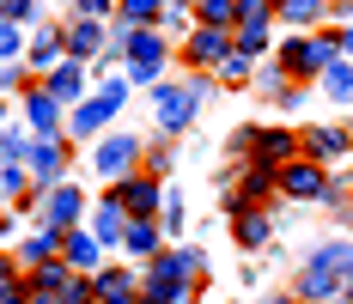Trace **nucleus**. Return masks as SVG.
I'll return each instance as SVG.
<instances>
[{
	"label": "nucleus",
	"instance_id": "nucleus-1",
	"mask_svg": "<svg viewBox=\"0 0 353 304\" xmlns=\"http://www.w3.org/2000/svg\"><path fill=\"white\" fill-rule=\"evenodd\" d=\"M299 304H353V243H317L299 274Z\"/></svg>",
	"mask_w": 353,
	"mask_h": 304
},
{
	"label": "nucleus",
	"instance_id": "nucleus-2",
	"mask_svg": "<svg viewBox=\"0 0 353 304\" xmlns=\"http://www.w3.org/2000/svg\"><path fill=\"white\" fill-rule=\"evenodd\" d=\"M341 61V37H292L281 49V73H305V79H323V73Z\"/></svg>",
	"mask_w": 353,
	"mask_h": 304
},
{
	"label": "nucleus",
	"instance_id": "nucleus-3",
	"mask_svg": "<svg viewBox=\"0 0 353 304\" xmlns=\"http://www.w3.org/2000/svg\"><path fill=\"white\" fill-rule=\"evenodd\" d=\"M201 92H208V79L159 85V92H152V116H159V128H165V134H183V128L195 122V110H201Z\"/></svg>",
	"mask_w": 353,
	"mask_h": 304
},
{
	"label": "nucleus",
	"instance_id": "nucleus-4",
	"mask_svg": "<svg viewBox=\"0 0 353 304\" xmlns=\"http://www.w3.org/2000/svg\"><path fill=\"white\" fill-rule=\"evenodd\" d=\"M183 292H189V274H183V262H176V250L141 268V298L146 304H183Z\"/></svg>",
	"mask_w": 353,
	"mask_h": 304
},
{
	"label": "nucleus",
	"instance_id": "nucleus-5",
	"mask_svg": "<svg viewBox=\"0 0 353 304\" xmlns=\"http://www.w3.org/2000/svg\"><path fill=\"white\" fill-rule=\"evenodd\" d=\"M165 61H171V43L159 31H134V49H128V79H141V85H165L159 73H165Z\"/></svg>",
	"mask_w": 353,
	"mask_h": 304
},
{
	"label": "nucleus",
	"instance_id": "nucleus-6",
	"mask_svg": "<svg viewBox=\"0 0 353 304\" xmlns=\"http://www.w3.org/2000/svg\"><path fill=\"white\" fill-rule=\"evenodd\" d=\"M329 170L317 165V159H292V165L281 170V195H292V201H329Z\"/></svg>",
	"mask_w": 353,
	"mask_h": 304
},
{
	"label": "nucleus",
	"instance_id": "nucleus-7",
	"mask_svg": "<svg viewBox=\"0 0 353 304\" xmlns=\"http://www.w3.org/2000/svg\"><path fill=\"white\" fill-rule=\"evenodd\" d=\"M110 195L128 207V219H159V176H122V183H110Z\"/></svg>",
	"mask_w": 353,
	"mask_h": 304
},
{
	"label": "nucleus",
	"instance_id": "nucleus-8",
	"mask_svg": "<svg viewBox=\"0 0 353 304\" xmlns=\"http://www.w3.org/2000/svg\"><path fill=\"white\" fill-rule=\"evenodd\" d=\"M25 170H31V183L49 195V189H61V170H68V152H61V140H31V152H25Z\"/></svg>",
	"mask_w": 353,
	"mask_h": 304
},
{
	"label": "nucleus",
	"instance_id": "nucleus-9",
	"mask_svg": "<svg viewBox=\"0 0 353 304\" xmlns=\"http://www.w3.org/2000/svg\"><path fill=\"white\" fill-rule=\"evenodd\" d=\"M79 213H85V195H79L73 183H61V189L43 195V225H49V232H79Z\"/></svg>",
	"mask_w": 353,
	"mask_h": 304
},
{
	"label": "nucleus",
	"instance_id": "nucleus-10",
	"mask_svg": "<svg viewBox=\"0 0 353 304\" xmlns=\"http://www.w3.org/2000/svg\"><path fill=\"white\" fill-rule=\"evenodd\" d=\"M238 176H244V183L232 189V213H244V207H262L274 189H281V170H268V165H244Z\"/></svg>",
	"mask_w": 353,
	"mask_h": 304
},
{
	"label": "nucleus",
	"instance_id": "nucleus-11",
	"mask_svg": "<svg viewBox=\"0 0 353 304\" xmlns=\"http://www.w3.org/2000/svg\"><path fill=\"white\" fill-rule=\"evenodd\" d=\"M43 92L61 103V110H79L85 103V73H79V61H55V68L43 73Z\"/></svg>",
	"mask_w": 353,
	"mask_h": 304
},
{
	"label": "nucleus",
	"instance_id": "nucleus-12",
	"mask_svg": "<svg viewBox=\"0 0 353 304\" xmlns=\"http://www.w3.org/2000/svg\"><path fill=\"white\" fill-rule=\"evenodd\" d=\"M134 159H141V146H134L128 134L104 140V146L92 152V165H98V176H110V183H122V176H134Z\"/></svg>",
	"mask_w": 353,
	"mask_h": 304
},
{
	"label": "nucleus",
	"instance_id": "nucleus-13",
	"mask_svg": "<svg viewBox=\"0 0 353 304\" xmlns=\"http://www.w3.org/2000/svg\"><path fill=\"white\" fill-rule=\"evenodd\" d=\"M61 262H68L73 274L92 280V274H104V268H98V262H104V243H98L92 232H61Z\"/></svg>",
	"mask_w": 353,
	"mask_h": 304
},
{
	"label": "nucleus",
	"instance_id": "nucleus-14",
	"mask_svg": "<svg viewBox=\"0 0 353 304\" xmlns=\"http://www.w3.org/2000/svg\"><path fill=\"white\" fill-rule=\"evenodd\" d=\"M128 225H134V219H128V207L116 201V195H104V201L92 207V237H98V243H110V250L128 237Z\"/></svg>",
	"mask_w": 353,
	"mask_h": 304
},
{
	"label": "nucleus",
	"instance_id": "nucleus-15",
	"mask_svg": "<svg viewBox=\"0 0 353 304\" xmlns=\"http://www.w3.org/2000/svg\"><path fill=\"white\" fill-rule=\"evenodd\" d=\"M232 49H238V31H208V25H201V31L189 37V61H195V68H219Z\"/></svg>",
	"mask_w": 353,
	"mask_h": 304
},
{
	"label": "nucleus",
	"instance_id": "nucleus-16",
	"mask_svg": "<svg viewBox=\"0 0 353 304\" xmlns=\"http://www.w3.org/2000/svg\"><path fill=\"white\" fill-rule=\"evenodd\" d=\"M292 159H299V134H292V128H268V134H256V165H292Z\"/></svg>",
	"mask_w": 353,
	"mask_h": 304
},
{
	"label": "nucleus",
	"instance_id": "nucleus-17",
	"mask_svg": "<svg viewBox=\"0 0 353 304\" xmlns=\"http://www.w3.org/2000/svg\"><path fill=\"white\" fill-rule=\"evenodd\" d=\"M305 152H311L317 165H329V159L353 152V134H347V128H335V122H323V128H305Z\"/></svg>",
	"mask_w": 353,
	"mask_h": 304
},
{
	"label": "nucleus",
	"instance_id": "nucleus-18",
	"mask_svg": "<svg viewBox=\"0 0 353 304\" xmlns=\"http://www.w3.org/2000/svg\"><path fill=\"white\" fill-rule=\"evenodd\" d=\"M25 116H31L37 140H55V134H61V103L49 98L43 85H37V92H25Z\"/></svg>",
	"mask_w": 353,
	"mask_h": 304
},
{
	"label": "nucleus",
	"instance_id": "nucleus-19",
	"mask_svg": "<svg viewBox=\"0 0 353 304\" xmlns=\"http://www.w3.org/2000/svg\"><path fill=\"white\" fill-rule=\"evenodd\" d=\"M92 286H98V304H128V298H141V274H128V268L92 274Z\"/></svg>",
	"mask_w": 353,
	"mask_h": 304
},
{
	"label": "nucleus",
	"instance_id": "nucleus-20",
	"mask_svg": "<svg viewBox=\"0 0 353 304\" xmlns=\"http://www.w3.org/2000/svg\"><path fill=\"white\" fill-rule=\"evenodd\" d=\"M98 49H110V37L98 19H73L68 25V61H85V55H98Z\"/></svg>",
	"mask_w": 353,
	"mask_h": 304
},
{
	"label": "nucleus",
	"instance_id": "nucleus-21",
	"mask_svg": "<svg viewBox=\"0 0 353 304\" xmlns=\"http://www.w3.org/2000/svg\"><path fill=\"white\" fill-rule=\"evenodd\" d=\"M232 225H238V243H244V250H262V243H268V232H274V219H268L262 207H244V213H232Z\"/></svg>",
	"mask_w": 353,
	"mask_h": 304
},
{
	"label": "nucleus",
	"instance_id": "nucleus-22",
	"mask_svg": "<svg viewBox=\"0 0 353 304\" xmlns=\"http://www.w3.org/2000/svg\"><path fill=\"white\" fill-rule=\"evenodd\" d=\"M73 286V268L68 262H49V268H31V292H43V298H61Z\"/></svg>",
	"mask_w": 353,
	"mask_h": 304
},
{
	"label": "nucleus",
	"instance_id": "nucleus-23",
	"mask_svg": "<svg viewBox=\"0 0 353 304\" xmlns=\"http://www.w3.org/2000/svg\"><path fill=\"white\" fill-rule=\"evenodd\" d=\"M37 183H31V170H25V159H0V195L6 201H25Z\"/></svg>",
	"mask_w": 353,
	"mask_h": 304
},
{
	"label": "nucleus",
	"instance_id": "nucleus-24",
	"mask_svg": "<svg viewBox=\"0 0 353 304\" xmlns=\"http://www.w3.org/2000/svg\"><path fill=\"white\" fill-rule=\"evenodd\" d=\"M55 250H61V232H37L19 243V262H31V268H49L55 262Z\"/></svg>",
	"mask_w": 353,
	"mask_h": 304
},
{
	"label": "nucleus",
	"instance_id": "nucleus-25",
	"mask_svg": "<svg viewBox=\"0 0 353 304\" xmlns=\"http://www.w3.org/2000/svg\"><path fill=\"white\" fill-rule=\"evenodd\" d=\"M116 116V103H104V98H92V103H79L73 110V134H104V122Z\"/></svg>",
	"mask_w": 353,
	"mask_h": 304
},
{
	"label": "nucleus",
	"instance_id": "nucleus-26",
	"mask_svg": "<svg viewBox=\"0 0 353 304\" xmlns=\"http://www.w3.org/2000/svg\"><path fill=\"white\" fill-rule=\"evenodd\" d=\"M208 31H238V0H195Z\"/></svg>",
	"mask_w": 353,
	"mask_h": 304
},
{
	"label": "nucleus",
	"instance_id": "nucleus-27",
	"mask_svg": "<svg viewBox=\"0 0 353 304\" xmlns=\"http://www.w3.org/2000/svg\"><path fill=\"white\" fill-rule=\"evenodd\" d=\"M122 250H134V256H146V262H159V225H152V219H134L128 237H122Z\"/></svg>",
	"mask_w": 353,
	"mask_h": 304
},
{
	"label": "nucleus",
	"instance_id": "nucleus-28",
	"mask_svg": "<svg viewBox=\"0 0 353 304\" xmlns=\"http://www.w3.org/2000/svg\"><path fill=\"white\" fill-rule=\"evenodd\" d=\"M165 19V0H122V25H134V31H152Z\"/></svg>",
	"mask_w": 353,
	"mask_h": 304
},
{
	"label": "nucleus",
	"instance_id": "nucleus-29",
	"mask_svg": "<svg viewBox=\"0 0 353 304\" xmlns=\"http://www.w3.org/2000/svg\"><path fill=\"white\" fill-rule=\"evenodd\" d=\"M281 6L286 25H317V19H329V0H274Z\"/></svg>",
	"mask_w": 353,
	"mask_h": 304
},
{
	"label": "nucleus",
	"instance_id": "nucleus-30",
	"mask_svg": "<svg viewBox=\"0 0 353 304\" xmlns=\"http://www.w3.org/2000/svg\"><path fill=\"white\" fill-rule=\"evenodd\" d=\"M323 92L335 103H353V61H335V68L323 73Z\"/></svg>",
	"mask_w": 353,
	"mask_h": 304
},
{
	"label": "nucleus",
	"instance_id": "nucleus-31",
	"mask_svg": "<svg viewBox=\"0 0 353 304\" xmlns=\"http://www.w3.org/2000/svg\"><path fill=\"white\" fill-rule=\"evenodd\" d=\"M268 19H274V0H238V25L268 31Z\"/></svg>",
	"mask_w": 353,
	"mask_h": 304
},
{
	"label": "nucleus",
	"instance_id": "nucleus-32",
	"mask_svg": "<svg viewBox=\"0 0 353 304\" xmlns=\"http://www.w3.org/2000/svg\"><path fill=\"white\" fill-rule=\"evenodd\" d=\"M213 79H219V85H244V79H250V55H238V49H232V55L213 68Z\"/></svg>",
	"mask_w": 353,
	"mask_h": 304
},
{
	"label": "nucleus",
	"instance_id": "nucleus-33",
	"mask_svg": "<svg viewBox=\"0 0 353 304\" xmlns=\"http://www.w3.org/2000/svg\"><path fill=\"white\" fill-rule=\"evenodd\" d=\"M19 49H25V31H19L12 19H0V68H12V61H19Z\"/></svg>",
	"mask_w": 353,
	"mask_h": 304
},
{
	"label": "nucleus",
	"instance_id": "nucleus-34",
	"mask_svg": "<svg viewBox=\"0 0 353 304\" xmlns=\"http://www.w3.org/2000/svg\"><path fill=\"white\" fill-rule=\"evenodd\" d=\"M55 55H61V37H55V31H37L31 37V61H37V68H49Z\"/></svg>",
	"mask_w": 353,
	"mask_h": 304
},
{
	"label": "nucleus",
	"instance_id": "nucleus-35",
	"mask_svg": "<svg viewBox=\"0 0 353 304\" xmlns=\"http://www.w3.org/2000/svg\"><path fill=\"white\" fill-rule=\"evenodd\" d=\"M61 304H98V286H92L85 274H73V286L61 292Z\"/></svg>",
	"mask_w": 353,
	"mask_h": 304
},
{
	"label": "nucleus",
	"instance_id": "nucleus-36",
	"mask_svg": "<svg viewBox=\"0 0 353 304\" xmlns=\"http://www.w3.org/2000/svg\"><path fill=\"white\" fill-rule=\"evenodd\" d=\"M262 49H268V31H250V25H238V55H250V61H256Z\"/></svg>",
	"mask_w": 353,
	"mask_h": 304
},
{
	"label": "nucleus",
	"instance_id": "nucleus-37",
	"mask_svg": "<svg viewBox=\"0 0 353 304\" xmlns=\"http://www.w3.org/2000/svg\"><path fill=\"white\" fill-rule=\"evenodd\" d=\"M25 152H31V140L19 128H0V159H25Z\"/></svg>",
	"mask_w": 353,
	"mask_h": 304
},
{
	"label": "nucleus",
	"instance_id": "nucleus-38",
	"mask_svg": "<svg viewBox=\"0 0 353 304\" xmlns=\"http://www.w3.org/2000/svg\"><path fill=\"white\" fill-rule=\"evenodd\" d=\"M6 92H31V79H25L19 61H12V68H0V98H6Z\"/></svg>",
	"mask_w": 353,
	"mask_h": 304
},
{
	"label": "nucleus",
	"instance_id": "nucleus-39",
	"mask_svg": "<svg viewBox=\"0 0 353 304\" xmlns=\"http://www.w3.org/2000/svg\"><path fill=\"white\" fill-rule=\"evenodd\" d=\"M176 262H183L189 280H195V274H208V256H201V250H176Z\"/></svg>",
	"mask_w": 353,
	"mask_h": 304
},
{
	"label": "nucleus",
	"instance_id": "nucleus-40",
	"mask_svg": "<svg viewBox=\"0 0 353 304\" xmlns=\"http://www.w3.org/2000/svg\"><path fill=\"white\" fill-rule=\"evenodd\" d=\"M98 98H104V103H116V110H122V98H128V79H104V92H98Z\"/></svg>",
	"mask_w": 353,
	"mask_h": 304
},
{
	"label": "nucleus",
	"instance_id": "nucleus-41",
	"mask_svg": "<svg viewBox=\"0 0 353 304\" xmlns=\"http://www.w3.org/2000/svg\"><path fill=\"white\" fill-rule=\"evenodd\" d=\"M0 19H12V25L31 19V0H0Z\"/></svg>",
	"mask_w": 353,
	"mask_h": 304
},
{
	"label": "nucleus",
	"instance_id": "nucleus-42",
	"mask_svg": "<svg viewBox=\"0 0 353 304\" xmlns=\"http://www.w3.org/2000/svg\"><path fill=\"white\" fill-rule=\"evenodd\" d=\"M73 6H79V19H104L110 12V0H73Z\"/></svg>",
	"mask_w": 353,
	"mask_h": 304
},
{
	"label": "nucleus",
	"instance_id": "nucleus-43",
	"mask_svg": "<svg viewBox=\"0 0 353 304\" xmlns=\"http://www.w3.org/2000/svg\"><path fill=\"white\" fill-rule=\"evenodd\" d=\"M0 280H12V256L6 250H0Z\"/></svg>",
	"mask_w": 353,
	"mask_h": 304
},
{
	"label": "nucleus",
	"instance_id": "nucleus-44",
	"mask_svg": "<svg viewBox=\"0 0 353 304\" xmlns=\"http://www.w3.org/2000/svg\"><path fill=\"white\" fill-rule=\"evenodd\" d=\"M341 55H353V25H347V31H341Z\"/></svg>",
	"mask_w": 353,
	"mask_h": 304
},
{
	"label": "nucleus",
	"instance_id": "nucleus-45",
	"mask_svg": "<svg viewBox=\"0 0 353 304\" xmlns=\"http://www.w3.org/2000/svg\"><path fill=\"white\" fill-rule=\"evenodd\" d=\"M262 304H299V298H262Z\"/></svg>",
	"mask_w": 353,
	"mask_h": 304
},
{
	"label": "nucleus",
	"instance_id": "nucleus-46",
	"mask_svg": "<svg viewBox=\"0 0 353 304\" xmlns=\"http://www.w3.org/2000/svg\"><path fill=\"white\" fill-rule=\"evenodd\" d=\"M165 6H195V0H165Z\"/></svg>",
	"mask_w": 353,
	"mask_h": 304
},
{
	"label": "nucleus",
	"instance_id": "nucleus-47",
	"mask_svg": "<svg viewBox=\"0 0 353 304\" xmlns=\"http://www.w3.org/2000/svg\"><path fill=\"white\" fill-rule=\"evenodd\" d=\"M0 128H6V98H0Z\"/></svg>",
	"mask_w": 353,
	"mask_h": 304
},
{
	"label": "nucleus",
	"instance_id": "nucleus-48",
	"mask_svg": "<svg viewBox=\"0 0 353 304\" xmlns=\"http://www.w3.org/2000/svg\"><path fill=\"white\" fill-rule=\"evenodd\" d=\"M128 304H146V298H128Z\"/></svg>",
	"mask_w": 353,
	"mask_h": 304
}]
</instances>
